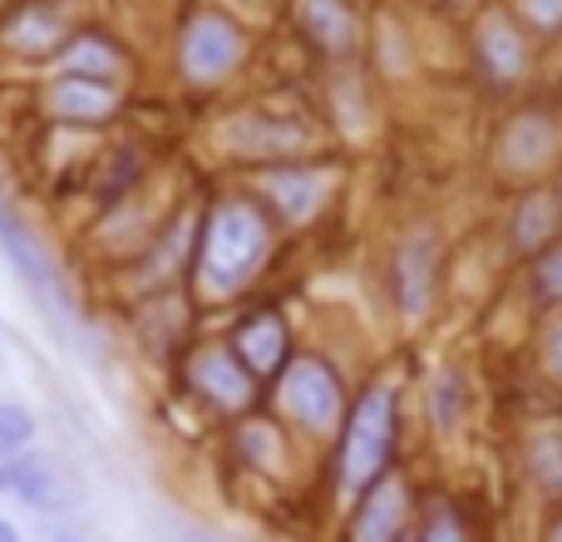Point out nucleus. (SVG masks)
I'll use <instances>...</instances> for the list:
<instances>
[{"label": "nucleus", "instance_id": "obj_23", "mask_svg": "<svg viewBox=\"0 0 562 542\" xmlns=\"http://www.w3.org/2000/svg\"><path fill=\"white\" fill-rule=\"evenodd\" d=\"M543 360H548V370L562 380V320H553L548 326V340H543Z\"/></svg>", "mask_w": 562, "mask_h": 542}, {"label": "nucleus", "instance_id": "obj_18", "mask_svg": "<svg viewBox=\"0 0 562 542\" xmlns=\"http://www.w3.org/2000/svg\"><path fill=\"white\" fill-rule=\"evenodd\" d=\"M30 439H35V419H30V409L0 399V449H5V454H15V449H25Z\"/></svg>", "mask_w": 562, "mask_h": 542}, {"label": "nucleus", "instance_id": "obj_9", "mask_svg": "<svg viewBox=\"0 0 562 542\" xmlns=\"http://www.w3.org/2000/svg\"><path fill=\"white\" fill-rule=\"evenodd\" d=\"M233 350L243 355V365L252 370V375H277L281 360H286L291 350V330L286 320H281V310H252V316L237 320L233 330Z\"/></svg>", "mask_w": 562, "mask_h": 542}, {"label": "nucleus", "instance_id": "obj_1", "mask_svg": "<svg viewBox=\"0 0 562 542\" xmlns=\"http://www.w3.org/2000/svg\"><path fill=\"white\" fill-rule=\"evenodd\" d=\"M267 247H272V217H267V207L247 193L217 197L203 227V252H198L203 281L213 291L247 286L262 271Z\"/></svg>", "mask_w": 562, "mask_h": 542}, {"label": "nucleus", "instance_id": "obj_11", "mask_svg": "<svg viewBox=\"0 0 562 542\" xmlns=\"http://www.w3.org/2000/svg\"><path fill=\"white\" fill-rule=\"evenodd\" d=\"M301 30L326 55H350L360 45V15L350 0H301Z\"/></svg>", "mask_w": 562, "mask_h": 542}, {"label": "nucleus", "instance_id": "obj_3", "mask_svg": "<svg viewBox=\"0 0 562 542\" xmlns=\"http://www.w3.org/2000/svg\"><path fill=\"white\" fill-rule=\"evenodd\" d=\"M0 252L10 257L15 276L25 281V291L40 301V310H45L49 320L75 326V320H79L75 291H69L65 276H59V262L49 257V247L35 237V227H30L25 217H20L15 207H5V203H0Z\"/></svg>", "mask_w": 562, "mask_h": 542}, {"label": "nucleus", "instance_id": "obj_8", "mask_svg": "<svg viewBox=\"0 0 562 542\" xmlns=\"http://www.w3.org/2000/svg\"><path fill=\"white\" fill-rule=\"evenodd\" d=\"M409 518V488L395 474H385L370 494H360L356 508V542H405Z\"/></svg>", "mask_w": 562, "mask_h": 542}, {"label": "nucleus", "instance_id": "obj_16", "mask_svg": "<svg viewBox=\"0 0 562 542\" xmlns=\"http://www.w3.org/2000/svg\"><path fill=\"white\" fill-rule=\"evenodd\" d=\"M553 144H558L553 124L538 114H524V118H514L504 134V163L518 168V173H533V168H543L548 158H553Z\"/></svg>", "mask_w": 562, "mask_h": 542}, {"label": "nucleus", "instance_id": "obj_15", "mask_svg": "<svg viewBox=\"0 0 562 542\" xmlns=\"http://www.w3.org/2000/svg\"><path fill=\"white\" fill-rule=\"evenodd\" d=\"M267 197L281 207V217H291V223H306V213H316L321 193H326V183H321V173H306V168H267Z\"/></svg>", "mask_w": 562, "mask_h": 542}, {"label": "nucleus", "instance_id": "obj_12", "mask_svg": "<svg viewBox=\"0 0 562 542\" xmlns=\"http://www.w3.org/2000/svg\"><path fill=\"white\" fill-rule=\"evenodd\" d=\"M45 104L55 109L59 118H75V124H104V118L119 109V94H114V84H104V79L65 75L45 94Z\"/></svg>", "mask_w": 562, "mask_h": 542}, {"label": "nucleus", "instance_id": "obj_10", "mask_svg": "<svg viewBox=\"0 0 562 542\" xmlns=\"http://www.w3.org/2000/svg\"><path fill=\"white\" fill-rule=\"evenodd\" d=\"M435 271H439V247L429 233H415L395 252V271H390V276H395V296L409 316H419V310L429 306V296H435Z\"/></svg>", "mask_w": 562, "mask_h": 542}, {"label": "nucleus", "instance_id": "obj_22", "mask_svg": "<svg viewBox=\"0 0 562 542\" xmlns=\"http://www.w3.org/2000/svg\"><path fill=\"white\" fill-rule=\"evenodd\" d=\"M524 5V15L533 20L538 30H558L562 25V0H518Z\"/></svg>", "mask_w": 562, "mask_h": 542}, {"label": "nucleus", "instance_id": "obj_25", "mask_svg": "<svg viewBox=\"0 0 562 542\" xmlns=\"http://www.w3.org/2000/svg\"><path fill=\"white\" fill-rule=\"evenodd\" d=\"M10 488V459H5V449H0V494Z\"/></svg>", "mask_w": 562, "mask_h": 542}, {"label": "nucleus", "instance_id": "obj_2", "mask_svg": "<svg viewBox=\"0 0 562 542\" xmlns=\"http://www.w3.org/2000/svg\"><path fill=\"white\" fill-rule=\"evenodd\" d=\"M390 454H395V389L370 385L356 395L346 429H340V449H336L340 488L350 498L370 494L390 474Z\"/></svg>", "mask_w": 562, "mask_h": 542}, {"label": "nucleus", "instance_id": "obj_4", "mask_svg": "<svg viewBox=\"0 0 562 542\" xmlns=\"http://www.w3.org/2000/svg\"><path fill=\"white\" fill-rule=\"evenodd\" d=\"M247 59V30L227 10H193L178 30V65L198 84H217Z\"/></svg>", "mask_w": 562, "mask_h": 542}, {"label": "nucleus", "instance_id": "obj_13", "mask_svg": "<svg viewBox=\"0 0 562 542\" xmlns=\"http://www.w3.org/2000/svg\"><path fill=\"white\" fill-rule=\"evenodd\" d=\"M558 233H562V197L558 193H528L514 213V247L518 252L543 257L548 247L558 242Z\"/></svg>", "mask_w": 562, "mask_h": 542}, {"label": "nucleus", "instance_id": "obj_24", "mask_svg": "<svg viewBox=\"0 0 562 542\" xmlns=\"http://www.w3.org/2000/svg\"><path fill=\"white\" fill-rule=\"evenodd\" d=\"M0 542H20V533H15V523H10V518H0Z\"/></svg>", "mask_w": 562, "mask_h": 542}, {"label": "nucleus", "instance_id": "obj_27", "mask_svg": "<svg viewBox=\"0 0 562 542\" xmlns=\"http://www.w3.org/2000/svg\"><path fill=\"white\" fill-rule=\"evenodd\" d=\"M454 5H464V0H454Z\"/></svg>", "mask_w": 562, "mask_h": 542}, {"label": "nucleus", "instance_id": "obj_6", "mask_svg": "<svg viewBox=\"0 0 562 542\" xmlns=\"http://www.w3.org/2000/svg\"><path fill=\"white\" fill-rule=\"evenodd\" d=\"M188 385L213 399L217 409H247L257 395V375L243 365L233 346H198L188 355Z\"/></svg>", "mask_w": 562, "mask_h": 542}, {"label": "nucleus", "instance_id": "obj_21", "mask_svg": "<svg viewBox=\"0 0 562 542\" xmlns=\"http://www.w3.org/2000/svg\"><path fill=\"white\" fill-rule=\"evenodd\" d=\"M419 542H464V523H459L449 508H439V513L425 523V538Z\"/></svg>", "mask_w": 562, "mask_h": 542}, {"label": "nucleus", "instance_id": "obj_5", "mask_svg": "<svg viewBox=\"0 0 562 542\" xmlns=\"http://www.w3.org/2000/svg\"><path fill=\"white\" fill-rule=\"evenodd\" d=\"M281 405L291 409V419H301L306 429H330L340 419V375L321 355H296L281 375Z\"/></svg>", "mask_w": 562, "mask_h": 542}, {"label": "nucleus", "instance_id": "obj_26", "mask_svg": "<svg viewBox=\"0 0 562 542\" xmlns=\"http://www.w3.org/2000/svg\"><path fill=\"white\" fill-rule=\"evenodd\" d=\"M548 542H562V523H558V528H553V538H548Z\"/></svg>", "mask_w": 562, "mask_h": 542}, {"label": "nucleus", "instance_id": "obj_17", "mask_svg": "<svg viewBox=\"0 0 562 542\" xmlns=\"http://www.w3.org/2000/svg\"><path fill=\"white\" fill-rule=\"evenodd\" d=\"M65 75H79V79H104L109 84V75H119V65H124V55H119L114 45H109L104 35H69L65 39Z\"/></svg>", "mask_w": 562, "mask_h": 542}, {"label": "nucleus", "instance_id": "obj_20", "mask_svg": "<svg viewBox=\"0 0 562 542\" xmlns=\"http://www.w3.org/2000/svg\"><path fill=\"white\" fill-rule=\"evenodd\" d=\"M533 286H538V296L548 301V306H562V247L553 242L543 257H538V267H533Z\"/></svg>", "mask_w": 562, "mask_h": 542}, {"label": "nucleus", "instance_id": "obj_14", "mask_svg": "<svg viewBox=\"0 0 562 542\" xmlns=\"http://www.w3.org/2000/svg\"><path fill=\"white\" fill-rule=\"evenodd\" d=\"M10 494H15L20 504L40 508V513H55V508L65 504L59 474H55V464H49L45 454H20V459H10Z\"/></svg>", "mask_w": 562, "mask_h": 542}, {"label": "nucleus", "instance_id": "obj_7", "mask_svg": "<svg viewBox=\"0 0 562 542\" xmlns=\"http://www.w3.org/2000/svg\"><path fill=\"white\" fill-rule=\"evenodd\" d=\"M474 49H479V65L488 69V79H498V84L524 79L528 39H524V30L514 25V15H508V10H484V15H479Z\"/></svg>", "mask_w": 562, "mask_h": 542}, {"label": "nucleus", "instance_id": "obj_19", "mask_svg": "<svg viewBox=\"0 0 562 542\" xmlns=\"http://www.w3.org/2000/svg\"><path fill=\"white\" fill-rule=\"evenodd\" d=\"M533 474L543 478L553 494H562V434L533 439Z\"/></svg>", "mask_w": 562, "mask_h": 542}]
</instances>
